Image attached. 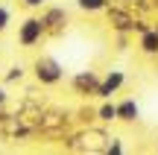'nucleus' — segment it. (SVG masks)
Listing matches in <instances>:
<instances>
[{
    "instance_id": "nucleus-5",
    "label": "nucleus",
    "mask_w": 158,
    "mask_h": 155,
    "mask_svg": "<svg viewBox=\"0 0 158 155\" xmlns=\"http://www.w3.org/2000/svg\"><path fill=\"white\" fill-rule=\"evenodd\" d=\"M120 85H123V73H120V70H111V73H108L106 79L100 82V88H97V94H100V97H111V94L117 91Z\"/></svg>"
},
{
    "instance_id": "nucleus-1",
    "label": "nucleus",
    "mask_w": 158,
    "mask_h": 155,
    "mask_svg": "<svg viewBox=\"0 0 158 155\" xmlns=\"http://www.w3.org/2000/svg\"><path fill=\"white\" fill-rule=\"evenodd\" d=\"M32 70H35V79H38L41 85H59V82H62V76H64V67H62L53 56L35 59Z\"/></svg>"
},
{
    "instance_id": "nucleus-10",
    "label": "nucleus",
    "mask_w": 158,
    "mask_h": 155,
    "mask_svg": "<svg viewBox=\"0 0 158 155\" xmlns=\"http://www.w3.org/2000/svg\"><path fill=\"white\" fill-rule=\"evenodd\" d=\"M117 117V105H102L100 108V120H114Z\"/></svg>"
},
{
    "instance_id": "nucleus-13",
    "label": "nucleus",
    "mask_w": 158,
    "mask_h": 155,
    "mask_svg": "<svg viewBox=\"0 0 158 155\" xmlns=\"http://www.w3.org/2000/svg\"><path fill=\"white\" fill-rule=\"evenodd\" d=\"M6 100H9V94H6L3 88H0V111H3V105H6Z\"/></svg>"
},
{
    "instance_id": "nucleus-4",
    "label": "nucleus",
    "mask_w": 158,
    "mask_h": 155,
    "mask_svg": "<svg viewBox=\"0 0 158 155\" xmlns=\"http://www.w3.org/2000/svg\"><path fill=\"white\" fill-rule=\"evenodd\" d=\"M97 88H100V79H97L91 70H85V73H76V76H73V91L82 94V97L97 94Z\"/></svg>"
},
{
    "instance_id": "nucleus-9",
    "label": "nucleus",
    "mask_w": 158,
    "mask_h": 155,
    "mask_svg": "<svg viewBox=\"0 0 158 155\" xmlns=\"http://www.w3.org/2000/svg\"><path fill=\"white\" fill-rule=\"evenodd\" d=\"M9 23H12V9L0 3V32H6V29H9Z\"/></svg>"
},
{
    "instance_id": "nucleus-2",
    "label": "nucleus",
    "mask_w": 158,
    "mask_h": 155,
    "mask_svg": "<svg viewBox=\"0 0 158 155\" xmlns=\"http://www.w3.org/2000/svg\"><path fill=\"white\" fill-rule=\"evenodd\" d=\"M44 35H47V29H44V21H41V18H23V21L18 23V44L21 47L41 44Z\"/></svg>"
},
{
    "instance_id": "nucleus-12",
    "label": "nucleus",
    "mask_w": 158,
    "mask_h": 155,
    "mask_svg": "<svg viewBox=\"0 0 158 155\" xmlns=\"http://www.w3.org/2000/svg\"><path fill=\"white\" fill-rule=\"evenodd\" d=\"M23 6H27V9H41V6H44V0H21Z\"/></svg>"
},
{
    "instance_id": "nucleus-8",
    "label": "nucleus",
    "mask_w": 158,
    "mask_h": 155,
    "mask_svg": "<svg viewBox=\"0 0 158 155\" xmlns=\"http://www.w3.org/2000/svg\"><path fill=\"white\" fill-rule=\"evenodd\" d=\"M143 50L147 53H158V32H147L143 35Z\"/></svg>"
},
{
    "instance_id": "nucleus-11",
    "label": "nucleus",
    "mask_w": 158,
    "mask_h": 155,
    "mask_svg": "<svg viewBox=\"0 0 158 155\" xmlns=\"http://www.w3.org/2000/svg\"><path fill=\"white\" fill-rule=\"evenodd\" d=\"M21 82L23 79V67H21V64H18V67H9V73H6V82Z\"/></svg>"
},
{
    "instance_id": "nucleus-3",
    "label": "nucleus",
    "mask_w": 158,
    "mask_h": 155,
    "mask_svg": "<svg viewBox=\"0 0 158 155\" xmlns=\"http://www.w3.org/2000/svg\"><path fill=\"white\" fill-rule=\"evenodd\" d=\"M41 21H44V29H47V32H59V29L68 23V12L59 9V6H50V9L41 15Z\"/></svg>"
},
{
    "instance_id": "nucleus-6",
    "label": "nucleus",
    "mask_w": 158,
    "mask_h": 155,
    "mask_svg": "<svg viewBox=\"0 0 158 155\" xmlns=\"http://www.w3.org/2000/svg\"><path fill=\"white\" fill-rule=\"evenodd\" d=\"M117 117H120V120H135V117H138V105H135V100H123V103H120L117 105Z\"/></svg>"
},
{
    "instance_id": "nucleus-7",
    "label": "nucleus",
    "mask_w": 158,
    "mask_h": 155,
    "mask_svg": "<svg viewBox=\"0 0 158 155\" xmlns=\"http://www.w3.org/2000/svg\"><path fill=\"white\" fill-rule=\"evenodd\" d=\"M76 3H79V9H85V12H100V9L108 6V0H76Z\"/></svg>"
}]
</instances>
